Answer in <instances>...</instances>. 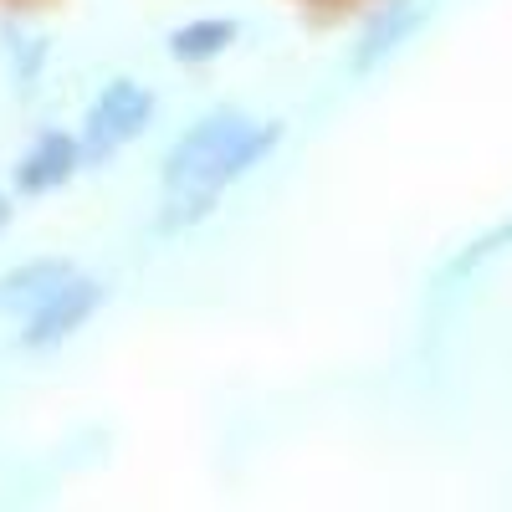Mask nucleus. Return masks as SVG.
I'll use <instances>...</instances> for the list:
<instances>
[{"label":"nucleus","mask_w":512,"mask_h":512,"mask_svg":"<svg viewBox=\"0 0 512 512\" xmlns=\"http://www.w3.org/2000/svg\"><path fill=\"white\" fill-rule=\"evenodd\" d=\"M149 118V93L134 88V82H113L108 98L93 108L88 123V159H108L123 139H134Z\"/></svg>","instance_id":"nucleus-1"},{"label":"nucleus","mask_w":512,"mask_h":512,"mask_svg":"<svg viewBox=\"0 0 512 512\" xmlns=\"http://www.w3.org/2000/svg\"><path fill=\"white\" fill-rule=\"evenodd\" d=\"M93 308H98V287H93V282H67V287H57V292L41 297V308H36L26 338H31V344H57V338L72 333Z\"/></svg>","instance_id":"nucleus-2"},{"label":"nucleus","mask_w":512,"mask_h":512,"mask_svg":"<svg viewBox=\"0 0 512 512\" xmlns=\"http://www.w3.org/2000/svg\"><path fill=\"white\" fill-rule=\"evenodd\" d=\"M72 164H77V144L62 139V134H52L47 144H41V149L21 164V185H26L31 195H41V190L62 185V180L72 175Z\"/></svg>","instance_id":"nucleus-3"},{"label":"nucleus","mask_w":512,"mask_h":512,"mask_svg":"<svg viewBox=\"0 0 512 512\" xmlns=\"http://www.w3.org/2000/svg\"><path fill=\"white\" fill-rule=\"evenodd\" d=\"M231 36H236V21H200V26L175 31V41H169V52L185 57V62H200V57H216Z\"/></svg>","instance_id":"nucleus-4"},{"label":"nucleus","mask_w":512,"mask_h":512,"mask_svg":"<svg viewBox=\"0 0 512 512\" xmlns=\"http://www.w3.org/2000/svg\"><path fill=\"white\" fill-rule=\"evenodd\" d=\"M0 221H6V205H0Z\"/></svg>","instance_id":"nucleus-5"}]
</instances>
